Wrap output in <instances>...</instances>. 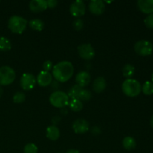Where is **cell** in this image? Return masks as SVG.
Returning <instances> with one entry per match:
<instances>
[{
  "instance_id": "1",
  "label": "cell",
  "mask_w": 153,
  "mask_h": 153,
  "mask_svg": "<svg viewBox=\"0 0 153 153\" xmlns=\"http://www.w3.org/2000/svg\"><path fill=\"white\" fill-rule=\"evenodd\" d=\"M74 68L70 61H64L55 64L52 69V76L59 82H66L72 78Z\"/></svg>"
},
{
  "instance_id": "2",
  "label": "cell",
  "mask_w": 153,
  "mask_h": 153,
  "mask_svg": "<svg viewBox=\"0 0 153 153\" xmlns=\"http://www.w3.org/2000/svg\"><path fill=\"white\" fill-rule=\"evenodd\" d=\"M141 85L135 79H128L123 82L122 91L128 97H137L141 92Z\"/></svg>"
},
{
  "instance_id": "3",
  "label": "cell",
  "mask_w": 153,
  "mask_h": 153,
  "mask_svg": "<svg viewBox=\"0 0 153 153\" xmlns=\"http://www.w3.org/2000/svg\"><path fill=\"white\" fill-rule=\"evenodd\" d=\"M28 21L20 16H12L9 18L7 26L10 31L14 34H22L26 28Z\"/></svg>"
},
{
  "instance_id": "4",
  "label": "cell",
  "mask_w": 153,
  "mask_h": 153,
  "mask_svg": "<svg viewBox=\"0 0 153 153\" xmlns=\"http://www.w3.org/2000/svg\"><path fill=\"white\" fill-rule=\"evenodd\" d=\"M49 102L55 108H64L69 104L70 98L66 93L57 91L52 93L49 97Z\"/></svg>"
},
{
  "instance_id": "5",
  "label": "cell",
  "mask_w": 153,
  "mask_h": 153,
  "mask_svg": "<svg viewBox=\"0 0 153 153\" xmlns=\"http://www.w3.org/2000/svg\"><path fill=\"white\" fill-rule=\"evenodd\" d=\"M16 73L11 67L2 66L0 67V86H7L14 82Z\"/></svg>"
},
{
  "instance_id": "6",
  "label": "cell",
  "mask_w": 153,
  "mask_h": 153,
  "mask_svg": "<svg viewBox=\"0 0 153 153\" xmlns=\"http://www.w3.org/2000/svg\"><path fill=\"white\" fill-rule=\"evenodd\" d=\"M134 51L140 56H148L151 55L153 51V46L149 40H141L134 44Z\"/></svg>"
},
{
  "instance_id": "7",
  "label": "cell",
  "mask_w": 153,
  "mask_h": 153,
  "mask_svg": "<svg viewBox=\"0 0 153 153\" xmlns=\"http://www.w3.org/2000/svg\"><path fill=\"white\" fill-rule=\"evenodd\" d=\"M78 52H79V56L82 59L87 60V61L93 59L95 56V50L89 43H84V44L80 45L78 47Z\"/></svg>"
},
{
  "instance_id": "8",
  "label": "cell",
  "mask_w": 153,
  "mask_h": 153,
  "mask_svg": "<svg viewBox=\"0 0 153 153\" xmlns=\"http://www.w3.org/2000/svg\"><path fill=\"white\" fill-rule=\"evenodd\" d=\"M36 85V79L31 73H24L20 79V86L25 91H30L34 88Z\"/></svg>"
},
{
  "instance_id": "9",
  "label": "cell",
  "mask_w": 153,
  "mask_h": 153,
  "mask_svg": "<svg viewBox=\"0 0 153 153\" xmlns=\"http://www.w3.org/2000/svg\"><path fill=\"white\" fill-rule=\"evenodd\" d=\"M86 11V6L83 1L77 0L73 1L70 7V12L75 17H80L83 16Z\"/></svg>"
},
{
  "instance_id": "10",
  "label": "cell",
  "mask_w": 153,
  "mask_h": 153,
  "mask_svg": "<svg viewBox=\"0 0 153 153\" xmlns=\"http://www.w3.org/2000/svg\"><path fill=\"white\" fill-rule=\"evenodd\" d=\"M73 129L76 134H85L89 129V123L85 119H78L73 123Z\"/></svg>"
},
{
  "instance_id": "11",
  "label": "cell",
  "mask_w": 153,
  "mask_h": 153,
  "mask_svg": "<svg viewBox=\"0 0 153 153\" xmlns=\"http://www.w3.org/2000/svg\"><path fill=\"white\" fill-rule=\"evenodd\" d=\"M105 9L104 1L101 0H93L89 4V10L94 15H101Z\"/></svg>"
},
{
  "instance_id": "12",
  "label": "cell",
  "mask_w": 153,
  "mask_h": 153,
  "mask_svg": "<svg viewBox=\"0 0 153 153\" xmlns=\"http://www.w3.org/2000/svg\"><path fill=\"white\" fill-rule=\"evenodd\" d=\"M37 82L40 87H47L52 82V75L49 72L41 71L37 77Z\"/></svg>"
},
{
  "instance_id": "13",
  "label": "cell",
  "mask_w": 153,
  "mask_h": 153,
  "mask_svg": "<svg viewBox=\"0 0 153 153\" xmlns=\"http://www.w3.org/2000/svg\"><path fill=\"white\" fill-rule=\"evenodd\" d=\"M47 4L45 0H32L29 2V8L34 13H40L47 8Z\"/></svg>"
},
{
  "instance_id": "14",
  "label": "cell",
  "mask_w": 153,
  "mask_h": 153,
  "mask_svg": "<svg viewBox=\"0 0 153 153\" xmlns=\"http://www.w3.org/2000/svg\"><path fill=\"white\" fill-rule=\"evenodd\" d=\"M76 82L81 88H85L91 82V75L87 71L79 72L76 76Z\"/></svg>"
},
{
  "instance_id": "15",
  "label": "cell",
  "mask_w": 153,
  "mask_h": 153,
  "mask_svg": "<svg viewBox=\"0 0 153 153\" xmlns=\"http://www.w3.org/2000/svg\"><path fill=\"white\" fill-rule=\"evenodd\" d=\"M137 4L139 10L143 13H153V0H139Z\"/></svg>"
},
{
  "instance_id": "16",
  "label": "cell",
  "mask_w": 153,
  "mask_h": 153,
  "mask_svg": "<svg viewBox=\"0 0 153 153\" xmlns=\"http://www.w3.org/2000/svg\"><path fill=\"white\" fill-rule=\"evenodd\" d=\"M107 83L104 77H97L93 83V89L96 93H102L106 88Z\"/></svg>"
},
{
  "instance_id": "17",
  "label": "cell",
  "mask_w": 153,
  "mask_h": 153,
  "mask_svg": "<svg viewBox=\"0 0 153 153\" xmlns=\"http://www.w3.org/2000/svg\"><path fill=\"white\" fill-rule=\"evenodd\" d=\"M46 137L51 140H57L60 137V130L55 126H49L46 128Z\"/></svg>"
},
{
  "instance_id": "18",
  "label": "cell",
  "mask_w": 153,
  "mask_h": 153,
  "mask_svg": "<svg viewBox=\"0 0 153 153\" xmlns=\"http://www.w3.org/2000/svg\"><path fill=\"white\" fill-rule=\"evenodd\" d=\"M122 144L124 149L126 150H132L136 147V140L131 136H127L123 140Z\"/></svg>"
},
{
  "instance_id": "19",
  "label": "cell",
  "mask_w": 153,
  "mask_h": 153,
  "mask_svg": "<svg viewBox=\"0 0 153 153\" xmlns=\"http://www.w3.org/2000/svg\"><path fill=\"white\" fill-rule=\"evenodd\" d=\"M69 107L73 111L79 112L83 108V103L79 99H71L68 104Z\"/></svg>"
},
{
  "instance_id": "20",
  "label": "cell",
  "mask_w": 153,
  "mask_h": 153,
  "mask_svg": "<svg viewBox=\"0 0 153 153\" xmlns=\"http://www.w3.org/2000/svg\"><path fill=\"white\" fill-rule=\"evenodd\" d=\"M28 25L31 29L37 31H41L44 28V22L39 19H31L28 22Z\"/></svg>"
},
{
  "instance_id": "21",
  "label": "cell",
  "mask_w": 153,
  "mask_h": 153,
  "mask_svg": "<svg viewBox=\"0 0 153 153\" xmlns=\"http://www.w3.org/2000/svg\"><path fill=\"white\" fill-rule=\"evenodd\" d=\"M83 88H81L80 86H79L78 85H75L69 90L68 91V95L69 98H71V99H78L79 98V96L80 94L81 91H82Z\"/></svg>"
},
{
  "instance_id": "22",
  "label": "cell",
  "mask_w": 153,
  "mask_h": 153,
  "mask_svg": "<svg viewBox=\"0 0 153 153\" xmlns=\"http://www.w3.org/2000/svg\"><path fill=\"white\" fill-rule=\"evenodd\" d=\"M134 71H135V69H134V66L129 64H126L123 68V75L124 77L128 79L134 76Z\"/></svg>"
},
{
  "instance_id": "23",
  "label": "cell",
  "mask_w": 153,
  "mask_h": 153,
  "mask_svg": "<svg viewBox=\"0 0 153 153\" xmlns=\"http://www.w3.org/2000/svg\"><path fill=\"white\" fill-rule=\"evenodd\" d=\"M11 43L7 38L4 37H0V51L7 52L11 49Z\"/></svg>"
},
{
  "instance_id": "24",
  "label": "cell",
  "mask_w": 153,
  "mask_h": 153,
  "mask_svg": "<svg viewBox=\"0 0 153 153\" xmlns=\"http://www.w3.org/2000/svg\"><path fill=\"white\" fill-rule=\"evenodd\" d=\"M141 91L146 96H149L153 94V83L152 82H146L142 86Z\"/></svg>"
},
{
  "instance_id": "25",
  "label": "cell",
  "mask_w": 153,
  "mask_h": 153,
  "mask_svg": "<svg viewBox=\"0 0 153 153\" xmlns=\"http://www.w3.org/2000/svg\"><path fill=\"white\" fill-rule=\"evenodd\" d=\"M92 97V94L90 91L85 89H82V91H81L80 94L79 96V100L81 101H88L90 100Z\"/></svg>"
},
{
  "instance_id": "26",
  "label": "cell",
  "mask_w": 153,
  "mask_h": 153,
  "mask_svg": "<svg viewBox=\"0 0 153 153\" xmlns=\"http://www.w3.org/2000/svg\"><path fill=\"white\" fill-rule=\"evenodd\" d=\"M37 152H38V148L34 143H27L23 149L24 153H37Z\"/></svg>"
},
{
  "instance_id": "27",
  "label": "cell",
  "mask_w": 153,
  "mask_h": 153,
  "mask_svg": "<svg viewBox=\"0 0 153 153\" xmlns=\"http://www.w3.org/2000/svg\"><path fill=\"white\" fill-rule=\"evenodd\" d=\"M13 100L14 103H16V104H20V103L24 102L25 100V94L22 92H16L13 95Z\"/></svg>"
},
{
  "instance_id": "28",
  "label": "cell",
  "mask_w": 153,
  "mask_h": 153,
  "mask_svg": "<svg viewBox=\"0 0 153 153\" xmlns=\"http://www.w3.org/2000/svg\"><path fill=\"white\" fill-rule=\"evenodd\" d=\"M73 28H74V29L76 30V31H80V30H82L84 27V22L83 21H82V19H75L74 22H73Z\"/></svg>"
},
{
  "instance_id": "29",
  "label": "cell",
  "mask_w": 153,
  "mask_h": 153,
  "mask_svg": "<svg viewBox=\"0 0 153 153\" xmlns=\"http://www.w3.org/2000/svg\"><path fill=\"white\" fill-rule=\"evenodd\" d=\"M144 24L148 28L153 29V13L149 14L144 19Z\"/></svg>"
},
{
  "instance_id": "30",
  "label": "cell",
  "mask_w": 153,
  "mask_h": 153,
  "mask_svg": "<svg viewBox=\"0 0 153 153\" xmlns=\"http://www.w3.org/2000/svg\"><path fill=\"white\" fill-rule=\"evenodd\" d=\"M53 64H52V61H46L44 63H43V71L49 72V70H51L52 69H53Z\"/></svg>"
},
{
  "instance_id": "31",
  "label": "cell",
  "mask_w": 153,
  "mask_h": 153,
  "mask_svg": "<svg viewBox=\"0 0 153 153\" xmlns=\"http://www.w3.org/2000/svg\"><path fill=\"white\" fill-rule=\"evenodd\" d=\"M58 1L56 0H49V1H46V4H47V7L49 8H54L57 6L58 4Z\"/></svg>"
},
{
  "instance_id": "32",
  "label": "cell",
  "mask_w": 153,
  "mask_h": 153,
  "mask_svg": "<svg viewBox=\"0 0 153 153\" xmlns=\"http://www.w3.org/2000/svg\"><path fill=\"white\" fill-rule=\"evenodd\" d=\"M66 153H80L79 152L78 150H76V149H69L68 151H67Z\"/></svg>"
},
{
  "instance_id": "33",
  "label": "cell",
  "mask_w": 153,
  "mask_h": 153,
  "mask_svg": "<svg viewBox=\"0 0 153 153\" xmlns=\"http://www.w3.org/2000/svg\"><path fill=\"white\" fill-rule=\"evenodd\" d=\"M2 94H3V89H2V88H1V87L0 86V98H1V97Z\"/></svg>"
},
{
  "instance_id": "34",
  "label": "cell",
  "mask_w": 153,
  "mask_h": 153,
  "mask_svg": "<svg viewBox=\"0 0 153 153\" xmlns=\"http://www.w3.org/2000/svg\"><path fill=\"white\" fill-rule=\"evenodd\" d=\"M150 125H151V126H152L153 128V115H152V117H151V119H150Z\"/></svg>"
},
{
  "instance_id": "35",
  "label": "cell",
  "mask_w": 153,
  "mask_h": 153,
  "mask_svg": "<svg viewBox=\"0 0 153 153\" xmlns=\"http://www.w3.org/2000/svg\"><path fill=\"white\" fill-rule=\"evenodd\" d=\"M152 83H153V73H152Z\"/></svg>"
}]
</instances>
